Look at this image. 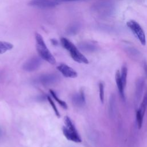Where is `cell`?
<instances>
[{
    "label": "cell",
    "instance_id": "30bf717a",
    "mask_svg": "<svg viewBox=\"0 0 147 147\" xmlns=\"http://www.w3.org/2000/svg\"><path fill=\"white\" fill-rule=\"evenodd\" d=\"M57 80V76L54 74H48L44 75L40 77L39 81L45 85L51 84L55 82Z\"/></svg>",
    "mask_w": 147,
    "mask_h": 147
},
{
    "label": "cell",
    "instance_id": "ba28073f",
    "mask_svg": "<svg viewBox=\"0 0 147 147\" xmlns=\"http://www.w3.org/2000/svg\"><path fill=\"white\" fill-rule=\"evenodd\" d=\"M115 82L117 83V86L118 90V92L120 94V96L121 97V98L123 100L125 99V92H124V89L125 87L123 85V83L122 82L121 79V75H120V72L119 70H117L116 73H115Z\"/></svg>",
    "mask_w": 147,
    "mask_h": 147
},
{
    "label": "cell",
    "instance_id": "7402d4cb",
    "mask_svg": "<svg viewBox=\"0 0 147 147\" xmlns=\"http://www.w3.org/2000/svg\"><path fill=\"white\" fill-rule=\"evenodd\" d=\"M2 136V130L0 129V137H1Z\"/></svg>",
    "mask_w": 147,
    "mask_h": 147
},
{
    "label": "cell",
    "instance_id": "8992f818",
    "mask_svg": "<svg viewBox=\"0 0 147 147\" xmlns=\"http://www.w3.org/2000/svg\"><path fill=\"white\" fill-rule=\"evenodd\" d=\"M59 3V1L56 0H32L29 3V5L40 8L52 7Z\"/></svg>",
    "mask_w": 147,
    "mask_h": 147
},
{
    "label": "cell",
    "instance_id": "9c48e42d",
    "mask_svg": "<svg viewBox=\"0 0 147 147\" xmlns=\"http://www.w3.org/2000/svg\"><path fill=\"white\" fill-rule=\"evenodd\" d=\"M72 101L74 104L78 106H82L86 103L85 95L84 91L81 90L79 93L76 94L72 98Z\"/></svg>",
    "mask_w": 147,
    "mask_h": 147
},
{
    "label": "cell",
    "instance_id": "5b68a950",
    "mask_svg": "<svg viewBox=\"0 0 147 147\" xmlns=\"http://www.w3.org/2000/svg\"><path fill=\"white\" fill-rule=\"evenodd\" d=\"M41 57H33L28 60L23 65L24 70L28 72H32L37 70L41 64Z\"/></svg>",
    "mask_w": 147,
    "mask_h": 147
},
{
    "label": "cell",
    "instance_id": "3957f363",
    "mask_svg": "<svg viewBox=\"0 0 147 147\" xmlns=\"http://www.w3.org/2000/svg\"><path fill=\"white\" fill-rule=\"evenodd\" d=\"M64 122L65 126L62 128L63 134L65 137L69 140L75 142H82V139L79 136L75 126L71 119L69 117L65 116L64 119Z\"/></svg>",
    "mask_w": 147,
    "mask_h": 147
},
{
    "label": "cell",
    "instance_id": "44dd1931",
    "mask_svg": "<svg viewBox=\"0 0 147 147\" xmlns=\"http://www.w3.org/2000/svg\"><path fill=\"white\" fill-rule=\"evenodd\" d=\"M59 1H80V0H56Z\"/></svg>",
    "mask_w": 147,
    "mask_h": 147
},
{
    "label": "cell",
    "instance_id": "7a4b0ae2",
    "mask_svg": "<svg viewBox=\"0 0 147 147\" xmlns=\"http://www.w3.org/2000/svg\"><path fill=\"white\" fill-rule=\"evenodd\" d=\"M60 41L62 46L69 52L70 56L74 61L79 63H88V60H87V59L68 39L64 37H61L60 38Z\"/></svg>",
    "mask_w": 147,
    "mask_h": 147
},
{
    "label": "cell",
    "instance_id": "ac0fdd59",
    "mask_svg": "<svg viewBox=\"0 0 147 147\" xmlns=\"http://www.w3.org/2000/svg\"><path fill=\"white\" fill-rule=\"evenodd\" d=\"M76 31V26H71L69 29V30H68V32L70 33V34H72L73 33H75Z\"/></svg>",
    "mask_w": 147,
    "mask_h": 147
},
{
    "label": "cell",
    "instance_id": "d6986e66",
    "mask_svg": "<svg viewBox=\"0 0 147 147\" xmlns=\"http://www.w3.org/2000/svg\"><path fill=\"white\" fill-rule=\"evenodd\" d=\"M143 67H144V72H145V75L147 77V62H146V61L144 62Z\"/></svg>",
    "mask_w": 147,
    "mask_h": 147
},
{
    "label": "cell",
    "instance_id": "277c9868",
    "mask_svg": "<svg viewBox=\"0 0 147 147\" xmlns=\"http://www.w3.org/2000/svg\"><path fill=\"white\" fill-rule=\"evenodd\" d=\"M127 26L131 30L135 37L140 41L142 45L146 44V38L144 31L141 25L136 21L131 20L127 22Z\"/></svg>",
    "mask_w": 147,
    "mask_h": 147
},
{
    "label": "cell",
    "instance_id": "5bb4252c",
    "mask_svg": "<svg viewBox=\"0 0 147 147\" xmlns=\"http://www.w3.org/2000/svg\"><path fill=\"white\" fill-rule=\"evenodd\" d=\"M121 79L124 87H125L126 84V79L127 75V68L125 64H123L121 67V71L120 73Z\"/></svg>",
    "mask_w": 147,
    "mask_h": 147
},
{
    "label": "cell",
    "instance_id": "4fadbf2b",
    "mask_svg": "<svg viewBox=\"0 0 147 147\" xmlns=\"http://www.w3.org/2000/svg\"><path fill=\"white\" fill-rule=\"evenodd\" d=\"M13 48V45L10 42L0 41V55L11 50Z\"/></svg>",
    "mask_w": 147,
    "mask_h": 147
},
{
    "label": "cell",
    "instance_id": "e0dca14e",
    "mask_svg": "<svg viewBox=\"0 0 147 147\" xmlns=\"http://www.w3.org/2000/svg\"><path fill=\"white\" fill-rule=\"evenodd\" d=\"M99 98L102 103L104 102V85L103 83L100 82L99 83Z\"/></svg>",
    "mask_w": 147,
    "mask_h": 147
},
{
    "label": "cell",
    "instance_id": "9a60e30c",
    "mask_svg": "<svg viewBox=\"0 0 147 147\" xmlns=\"http://www.w3.org/2000/svg\"><path fill=\"white\" fill-rule=\"evenodd\" d=\"M49 92H50L51 95L53 96V98L56 100V102H58V103H59L61 106H62V107H63L64 109H67L68 108V106H67V103H66L64 101H63V100L60 99L59 98V97L57 96L55 92V91H53V90H50Z\"/></svg>",
    "mask_w": 147,
    "mask_h": 147
},
{
    "label": "cell",
    "instance_id": "8fae6325",
    "mask_svg": "<svg viewBox=\"0 0 147 147\" xmlns=\"http://www.w3.org/2000/svg\"><path fill=\"white\" fill-rule=\"evenodd\" d=\"M144 80L143 78H140L137 80L136 83V93H135V96H136V100L138 102V100L140 99L142 93L143 91L144 88Z\"/></svg>",
    "mask_w": 147,
    "mask_h": 147
},
{
    "label": "cell",
    "instance_id": "6da1fadb",
    "mask_svg": "<svg viewBox=\"0 0 147 147\" xmlns=\"http://www.w3.org/2000/svg\"><path fill=\"white\" fill-rule=\"evenodd\" d=\"M36 49L40 57L51 64L56 63V59L47 47V45L41 35L38 33H35Z\"/></svg>",
    "mask_w": 147,
    "mask_h": 147
},
{
    "label": "cell",
    "instance_id": "7c38bea8",
    "mask_svg": "<svg viewBox=\"0 0 147 147\" xmlns=\"http://www.w3.org/2000/svg\"><path fill=\"white\" fill-rule=\"evenodd\" d=\"M146 107H147V91L145 94L142 101L140 106L139 109L137 110L136 113H138V114H141L142 117H144Z\"/></svg>",
    "mask_w": 147,
    "mask_h": 147
},
{
    "label": "cell",
    "instance_id": "ffe728a7",
    "mask_svg": "<svg viewBox=\"0 0 147 147\" xmlns=\"http://www.w3.org/2000/svg\"><path fill=\"white\" fill-rule=\"evenodd\" d=\"M51 42H52V43L53 44V45H56L57 44V41L55 40V39H52L51 40Z\"/></svg>",
    "mask_w": 147,
    "mask_h": 147
},
{
    "label": "cell",
    "instance_id": "2e32d148",
    "mask_svg": "<svg viewBox=\"0 0 147 147\" xmlns=\"http://www.w3.org/2000/svg\"><path fill=\"white\" fill-rule=\"evenodd\" d=\"M47 100H48V101L49 102V103H50V105H51L52 108L53 109V111H55V113L56 115L58 118H60V113H59V110H57V108L56 107L55 104L54 102H53V100H52V99H51V98L50 96H47Z\"/></svg>",
    "mask_w": 147,
    "mask_h": 147
},
{
    "label": "cell",
    "instance_id": "52a82bcc",
    "mask_svg": "<svg viewBox=\"0 0 147 147\" xmlns=\"http://www.w3.org/2000/svg\"><path fill=\"white\" fill-rule=\"evenodd\" d=\"M57 69L62 74V75L66 78H75L78 76V73L72 68L68 65L61 63L57 67Z\"/></svg>",
    "mask_w": 147,
    "mask_h": 147
}]
</instances>
